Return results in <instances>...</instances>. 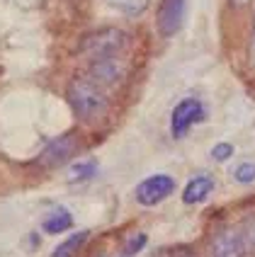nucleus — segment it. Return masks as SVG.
<instances>
[{
    "instance_id": "1",
    "label": "nucleus",
    "mask_w": 255,
    "mask_h": 257,
    "mask_svg": "<svg viewBox=\"0 0 255 257\" xmlns=\"http://www.w3.org/2000/svg\"><path fill=\"white\" fill-rule=\"evenodd\" d=\"M68 102H71L75 116L80 121H88V124L100 121L102 116L107 114V109H110V100L102 92V87L95 85L88 78L71 80V85H68Z\"/></svg>"
},
{
    "instance_id": "2",
    "label": "nucleus",
    "mask_w": 255,
    "mask_h": 257,
    "mask_svg": "<svg viewBox=\"0 0 255 257\" xmlns=\"http://www.w3.org/2000/svg\"><path fill=\"white\" fill-rule=\"evenodd\" d=\"M129 44V37L122 29H98L80 39V54L95 58H114Z\"/></svg>"
},
{
    "instance_id": "3",
    "label": "nucleus",
    "mask_w": 255,
    "mask_h": 257,
    "mask_svg": "<svg viewBox=\"0 0 255 257\" xmlns=\"http://www.w3.org/2000/svg\"><path fill=\"white\" fill-rule=\"evenodd\" d=\"M78 146H80L78 134H63V136L54 139L44 148L42 156L37 158V163L42 168H58V165H63V163L71 160V156L78 151Z\"/></svg>"
},
{
    "instance_id": "4",
    "label": "nucleus",
    "mask_w": 255,
    "mask_h": 257,
    "mask_svg": "<svg viewBox=\"0 0 255 257\" xmlns=\"http://www.w3.org/2000/svg\"><path fill=\"white\" fill-rule=\"evenodd\" d=\"M204 119V107L202 102L195 97H187V100L178 102L173 114H170V128H173V136L175 139H183L190 128L195 126L197 121Z\"/></svg>"
},
{
    "instance_id": "5",
    "label": "nucleus",
    "mask_w": 255,
    "mask_h": 257,
    "mask_svg": "<svg viewBox=\"0 0 255 257\" xmlns=\"http://www.w3.org/2000/svg\"><path fill=\"white\" fill-rule=\"evenodd\" d=\"M175 189V180L168 175H153L148 180H143L141 185L136 187V201L143 206H156L160 201L170 197Z\"/></svg>"
},
{
    "instance_id": "6",
    "label": "nucleus",
    "mask_w": 255,
    "mask_h": 257,
    "mask_svg": "<svg viewBox=\"0 0 255 257\" xmlns=\"http://www.w3.org/2000/svg\"><path fill=\"white\" fill-rule=\"evenodd\" d=\"M185 10H187V0H163L156 15L158 32L163 37H175L185 22Z\"/></svg>"
},
{
    "instance_id": "7",
    "label": "nucleus",
    "mask_w": 255,
    "mask_h": 257,
    "mask_svg": "<svg viewBox=\"0 0 255 257\" xmlns=\"http://www.w3.org/2000/svg\"><path fill=\"white\" fill-rule=\"evenodd\" d=\"M124 63L119 58H95L90 61L88 66V80H93L95 85L105 87V85H114L124 78Z\"/></svg>"
},
{
    "instance_id": "8",
    "label": "nucleus",
    "mask_w": 255,
    "mask_h": 257,
    "mask_svg": "<svg viewBox=\"0 0 255 257\" xmlns=\"http://www.w3.org/2000/svg\"><path fill=\"white\" fill-rule=\"evenodd\" d=\"M214 257H243L245 245H243V233L238 228H224L212 243Z\"/></svg>"
},
{
    "instance_id": "9",
    "label": "nucleus",
    "mask_w": 255,
    "mask_h": 257,
    "mask_svg": "<svg viewBox=\"0 0 255 257\" xmlns=\"http://www.w3.org/2000/svg\"><path fill=\"white\" fill-rule=\"evenodd\" d=\"M214 189V180L209 175H197V177H192L187 187L183 189V201L187 206H192V204H199V201H204L209 194H212Z\"/></svg>"
},
{
    "instance_id": "10",
    "label": "nucleus",
    "mask_w": 255,
    "mask_h": 257,
    "mask_svg": "<svg viewBox=\"0 0 255 257\" xmlns=\"http://www.w3.org/2000/svg\"><path fill=\"white\" fill-rule=\"evenodd\" d=\"M71 226H73L71 211H66V209H54V211H51V216H46V221H44V233L56 235V233L68 230Z\"/></svg>"
},
{
    "instance_id": "11",
    "label": "nucleus",
    "mask_w": 255,
    "mask_h": 257,
    "mask_svg": "<svg viewBox=\"0 0 255 257\" xmlns=\"http://www.w3.org/2000/svg\"><path fill=\"white\" fill-rule=\"evenodd\" d=\"M88 238H90V233H88V230L73 233L68 240H63V243H61L56 250L51 252V257H75V252H78V250L88 243Z\"/></svg>"
},
{
    "instance_id": "12",
    "label": "nucleus",
    "mask_w": 255,
    "mask_h": 257,
    "mask_svg": "<svg viewBox=\"0 0 255 257\" xmlns=\"http://www.w3.org/2000/svg\"><path fill=\"white\" fill-rule=\"evenodd\" d=\"M151 0H107V5L124 15H141Z\"/></svg>"
},
{
    "instance_id": "13",
    "label": "nucleus",
    "mask_w": 255,
    "mask_h": 257,
    "mask_svg": "<svg viewBox=\"0 0 255 257\" xmlns=\"http://www.w3.org/2000/svg\"><path fill=\"white\" fill-rule=\"evenodd\" d=\"M146 243H148L146 233H134V235H131V238L127 240V243H124V247H122V257H134V255H139Z\"/></svg>"
},
{
    "instance_id": "14",
    "label": "nucleus",
    "mask_w": 255,
    "mask_h": 257,
    "mask_svg": "<svg viewBox=\"0 0 255 257\" xmlns=\"http://www.w3.org/2000/svg\"><path fill=\"white\" fill-rule=\"evenodd\" d=\"M233 175H236V180H238L241 185H250V182H255V163H241Z\"/></svg>"
},
{
    "instance_id": "15",
    "label": "nucleus",
    "mask_w": 255,
    "mask_h": 257,
    "mask_svg": "<svg viewBox=\"0 0 255 257\" xmlns=\"http://www.w3.org/2000/svg\"><path fill=\"white\" fill-rule=\"evenodd\" d=\"M95 168H98V163H95V160L78 163V165H73L71 168V180H83V177H90V175H95Z\"/></svg>"
},
{
    "instance_id": "16",
    "label": "nucleus",
    "mask_w": 255,
    "mask_h": 257,
    "mask_svg": "<svg viewBox=\"0 0 255 257\" xmlns=\"http://www.w3.org/2000/svg\"><path fill=\"white\" fill-rule=\"evenodd\" d=\"M231 156H233V146H231V143H219V146H214V151H212L214 160H228Z\"/></svg>"
},
{
    "instance_id": "17",
    "label": "nucleus",
    "mask_w": 255,
    "mask_h": 257,
    "mask_svg": "<svg viewBox=\"0 0 255 257\" xmlns=\"http://www.w3.org/2000/svg\"><path fill=\"white\" fill-rule=\"evenodd\" d=\"M248 63L255 71V22H253V34H250V51H248Z\"/></svg>"
},
{
    "instance_id": "18",
    "label": "nucleus",
    "mask_w": 255,
    "mask_h": 257,
    "mask_svg": "<svg viewBox=\"0 0 255 257\" xmlns=\"http://www.w3.org/2000/svg\"><path fill=\"white\" fill-rule=\"evenodd\" d=\"M248 3H250V0H231V5H233L236 10H241V8H245Z\"/></svg>"
},
{
    "instance_id": "19",
    "label": "nucleus",
    "mask_w": 255,
    "mask_h": 257,
    "mask_svg": "<svg viewBox=\"0 0 255 257\" xmlns=\"http://www.w3.org/2000/svg\"><path fill=\"white\" fill-rule=\"evenodd\" d=\"M98 257H105V255H98Z\"/></svg>"
}]
</instances>
